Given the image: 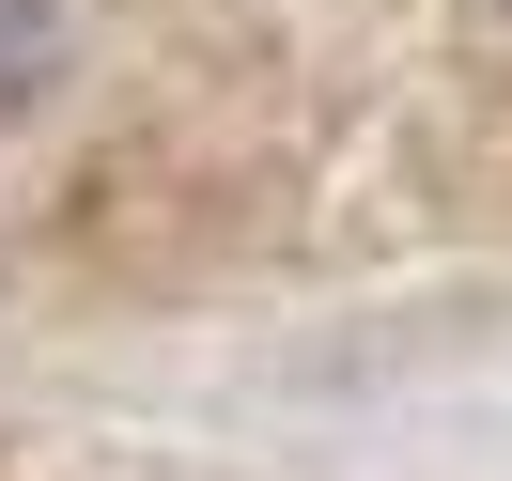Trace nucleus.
Here are the masks:
<instances>
[{
	"mask_svg": "<svg viewBox=\"0 0 512 481\" xmlns=\"http://www.w3.org/2000/svg\"><path fill=\"white\" fill-rule=\"evenodd\" d=\"M63 78V0H0V109H32Z\"/></svg>",
	"mask_w": 512,
	"mask_h": 481,
	"instance_id": "1",
	"label": "nucleus"
}]
</instances>
